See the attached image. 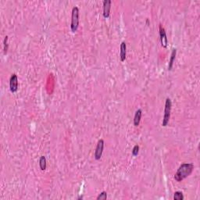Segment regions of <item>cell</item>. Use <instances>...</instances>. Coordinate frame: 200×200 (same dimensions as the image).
Returning a JSON list of instances; mask_svg holds the SVG:
<instances>
[{"instance_id":"277c9868","label":"cell","mask_w":200,"mask_h":200,"mask_svg":"<svg viewBox=\"0 0 200 200\" xmlns=\"http://www.w3.org/2000/svg\"><path fill=\"white\" fill-rule=\"evenodd\" d=\"M104 141L102 139H100L98 141L97 146H96V151H95V159L96 160L100 159V158L102 157V152H103V149H104Z\"/></svg>"},{"instance_id":"3957f363","label":"cell","mask_w":200,"mask_h":200,"mask_svg":"<svg viewBox=\"0 0 200 200\" xmlns=\"http://www.w3.org/2000/svg\"><path fill=\"white\" fill-rule=\"evenodd\" d=\"M171 106H172V102H171V99L167 98L166 99V102H165L164 116V119H163V123H162V125H163L164 127H166V125L168 124V123H169L170 117H171Z\"/></svg>"},{"instance_id":"6da1fadb","label":"cell","mask_w":200,"mask_h":200,"mask_svg":"<svg viewBox=\"0 0 200 200\" xmlns=\"http://www.w3.org/2000/svg\"><path fill=\"white\" fill-rule=\"evenodd\" d=\"M194 169V165L192 164H183L178 168L174 175V179L177 181H181L182 180L189 177L192 173Z\"/></svg>"},{"instance_id":"5bb4252c","label":"cell","mask_w":200,"mask_h":200,"mask_svg":"<svg viewBox=\"0 0 200 200\" xmlns=\"http://www.w3.org/2000/svg\"><path fill=\"white\" fill-rule=\"evenodd\" d=\"M139 146H138V145H135V146H134V148H133V150H132V155H133L134 156H138V154H139Z\"/></svg>"},{"instance_id":"7c38bea8","label":"cell","mask_w":200,"mask_h":200,"mask_svg":"<svg viewBox=\"0 0 200 200\" xmlns=\"http://www.w3.org/2000/svg\"><path fill=\"white\" fill-rule=\"evenodd\" d=\"M174 200H183L184 199V196L181 191H176L174 195Z\"/></svg>"},{"instance_id":"8fae6325","label":"cell","mask_w":200,"mask_h":200,"mask_svg":"<svg viewBox=\"0 0 200 200\" xmlns=\"http://www.w3.org/2000/svg\"><path fill=\"white\" fill-rule=\"evenodd\" d=\"M39 166L41 171H45L46 169V159L44 156L40 157L39 159Z\"/></svg>"},{"instance_id":"9a60e30c","label":"cell","mask_w":200,"mask_h":200,"mask_svg":"<svg viewBox=\"0 0 200 200\" xmlns=\"http://www.w3.org/2000/svg\"><path fill=\"white\" fill-rule=\"evenodd\" d=\"M7 41H8V36L5 37L4 39V53L6 54L8 50V44H7Z\"/></svg>"},{"instance_id":"9c48e42d","label":"cell","mask_w":200,"mask_h":200,"mask_svg":"<svg viewBox=\"0 0 200 200\" xmlns=\"http://www.w3.org/2000/svg\"><path fill=\"white\" fill-rule=\"evenodd\" d=\"M141 115H142V111L141 109H138L134 114V125L135 127H138L140 124V121H141Z\"/></svg>"},{"instance_id":"8992f818","label":"cell","mask_w":200,"mask_h":200,"mask_svg":"<svg viewBox=\"0 0 200 200\" xmlns=\"http://www.w3.org/2000/svg\"><path fill=\"white\" fill-rule=\"evenodd\" d=\"M159 36H160V41H161V45L164 48H166L167 43H168V40L166 38V31L161 24H159Z\"/></svg>"},{"instance_id":"4fadbf2b","label":"cell","mask_w":200,"mask_h":200,"mask_svg":"<svg viewBox=\"0 0 200 200\" xmlns=\"http://www.w3.org/2000/svg\"><path fill=\"white\" fill-rule=\"evenodd\" d=\"M107 199V193L106 191H102L98 196V197L96 198L97 200H105Z\"/></svg>"},{"instance_id":"7a4b0ae2","label":"cell","mask_w":200,"mask_h":200,"mask_svg":"<svg viewBox=\"0 0 200 200\" xmlns=\"http://www.w3.org/2000/svg\"><path fill=\"white\" fill-rule=\"evenodd\" d=\"M79 25V9L77 6L72 9V16H71V28L72 32L77 31Z\"/></svg>"},{"instance_id":"52a82bcc","label":"cell","mask_w":200,"mask_h":200,"mask_svg":"<svg viewBox=\"0 0 200 200\" xmlns=\"http://www.w3.org/2000/svg\"><path fill=\"white\" fill-rule=\"evenodd\" d=\"M110 8H111V1L105 0L103 2V16L105 18H108L109 16Z\"/></svg>"},{"instance_id":"5b68a950","label":"cell","mask_w":200,"mask_h":200,"mask_svg":"<svg viewBox=\"0 0 200 200\" xmlns=\"http://www.w3.org/2000/svg\"><path fill=\"white\" fill-rule=\"evenodd\" d=\"M9 89L13 93L16 92L18 89V78L15 74L12 75L9 80Z\"/></svg>"},{"instance_id":"30bf717a","label":"cell","mask_w":200,"mask_h":200,"mask_svg":"<svg viewBox=\"0 0 200 200\" xmlns=\"http://www.w3.org/2000/svg\"><path fill=\"white\" fill-rule=\"evenodd\" d=\"M176 54H177V49H174L172 50V53H171V59H170V62H169V66H168V70L171 71L172 67H173L175 57H176Z\"/></svg>"},{"instance_id":"ba28073f","label":"cell","mask_w":200,"mask_h":200,"mask_svg":"<svg viewBox=\"0 0 200 200\" xmlns=\"http://www.w3.org/2000/svg\"><path fill=\"white\" fill-rule=\"evenodd\" d=\"M127 47H126V43L124 41H122L121 45V53H120V58L121 61L124 62L126 59V52H127Z\"/></svg>"}]
</instances>
